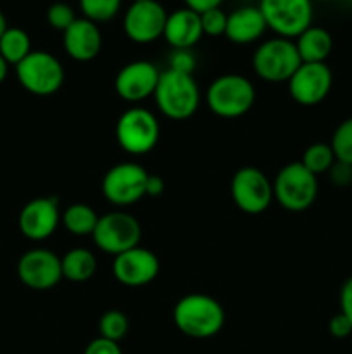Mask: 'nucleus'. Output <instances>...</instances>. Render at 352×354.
<instances>
[{"instance_id":"obj_15","label":"nucleus","mask_w":352,"mask_h":354,"mask_svg":"<svg viewBox=\"0 0 352 354\" xmlns=\"http://www.w3.org/2000/svg\"><path fill=\"white\" fill-rule=\"evenodd\" d=\"M61 211L55 197H37L21 209L17 225L21 234L33 242H41L52 237L61 223Z\"/></svg>"},{"instance_id":"obj_19","label":"nucleus","mask_w":352,"mask_h":354,"mask_svg":"<svg viewBox=\"0 0 352 354\" xmlns=\"http://www.w3.org/2000/svg\"><path fill=\"white\" fill-rule=\"evenodd\" d=\"M202 35L200 14L193 12L188 7L168 14L162 37L175 50H190L193 45L199 44Z\"/></svg>"},{"instance_id":"obj_40","label":"nucleus","mask_w":352,"mask_h":354,"mask_svg":"<svg viewBox=\"0 0 352 354\" xmlns=\"http://www.w3.org/2000/svg\"><path fill=\"white\" fill-rule=\"evenodd\" d=\"M320 2H328V0H320Z\"/></svg>"},{"instance_id":"obj_27","label":"nucleus","mask_w":352,"mask_h":354,"mask_svg":"<svg viewBox=\"0 0 352 354\" xmlns=\"http://www.w3.org/2000/svg\"><path fill=\"white\" fill-rule=\"evenodd\" d=\"M119 7L121 0H79L83 17L95 24L114 19L119 12Z\"/></svg>"},{"instance_id":"obj_28","label":"nucleus","mask_w":352,"mask_h":354,"mask_svg":"<svg viewBox=\"0 0 352 354\" xmlns=\"http://www.w3.org/2000/svg\"><path fill=\"white\" fill-rule=\"evenodd\" d=\"M330 145L338 162L352 166V118L338 124L331 135Z\"/></svg>"},{"instance_id":"obj_3","label":"nucleus","mask_w":352,"mask_h":354,"mask_svg":"<svg viewBox=\"0 0 352 354\" xmlns=\"http://www.w3.org/2000/svg\"><path fill=\"white\" fill-rule=\"evenodd\" d=\"M207 107L216 116L235 120L252 109L255 102V88L248 78L242 75H223L211 82L206 92Z\"/></svg>"},{"instance_id":"obj_22","label":"nucleus","mask_w":352,"mask_h":354,"mask_svg":"<svg viewBox=\"0 0 352 354\" xmlns=\"http://www.w3.org/2000/svg\"><path fill=\"white\" fill-rule=\"evenodd\" d=\"M62 279L81 283L92 279L97 272V258L92 251L83 248L71 249L61 258Z\"/></svg>"},{"instance_id":"obj_18","label":"nucleus","mask_w":352,"mask_h":354,"mask_svg":"<svg viewBox=\"0 0 352 354\" xmlns=\"http://www.w3.org/2000/svg\"><path fill=\"white\" fill-rule=\"evenodd\" d=\"M62 45L66 54L78 62H88L100 54L102 48V33L93 21L76 19L62 33Z\"/></svg>"},{"instance_id":"obj_23","label":"nucleus","mask_w":352,"mask_h":354,"mask_svg":"<svg viewBox=\"0 0 352 354\" xmlns=\"http://www.w3.org/2000/svg\"><path fill=\"white\" fill-rule=\"evenodd\" d=\"M97 221H99V214L93 211V207L83 203L71 204L61 216V223L64 225L66 230L76 237L92 235L97 227Z\"/></svg>"},{"instance_id":"obj_2","label":"nucleus","mask_w":352,"mask_h":354,"mask_svg":"<svg viewBox=\"0 0 352 354\" xmlns=\"http://www.w3.org/2000/svg\"><path fill=\"white\" fill-rule=\"evenodd\" d=\"M157 109L173 121L192 118L200 106V88L193 75L166 69L154 92Z\"/></svg>"},{"instance_id":"obj_25","label":"nucleus","mask_w":352,"mask_h":354,"mask_svg":"<svg viewBox=\"0 0 352 354\" xmlns=\"http://www.w3.org/2000/svg\"><path fill=\"white\" fill-rule=\"evenodd\" d=\"M302 166L306 169H309L313 175H323L331 169V166L337 162L335 159L333 151H331L330 144H323V142H316V144L309 145V147L304 151L302 156Z\"/></svg>"},{"instance_id":"obj_29","label":"nucleus","mask_w":352,"mask_h":354,"mask_svg":"<svg viewBox=\"0 0 352 354\" xmlns=\"http://www.w3.org/2000/svg\"><path fill=\"white\" fill-rule=\"evenodd\" d=\"M78 19L72 10V7L66 2H55L47 9V23L54 30H59L64 33L75 21Z\"/></svg>"},{"instance_id":"obj_20","label":"nucleus","mask_w":352,"mask_h":354,"mask_svg":"<svg viewBox=\"0 0 352 354\" xmlns=\"http://www.w3.org/2000/svg\"><path fill=\"white\" fill-rule=\"evenodd\" d=\"M268 30L264 16L257 6H244L228 14L224 37L237 45L254 44Z\"/></svg>"},{"instance_id":"obj_24","label":"nucleus","mask_w":352,"mask_h":354,"mask_svg":"<svg viewBox=\"0 0 352 354\" xmlns=\"http://www.w3.org/2000/svg\"><path fill=\"white\" fill-rule=\"evenodd\" d=\"M31 54L30 35L21 28H7L0 37V55L7 64L17 66L24 57Z\"/></svg>"},{"instance_id":"obj_4","label":"nucleus","mask_w":352,"mask_h":354,"mask_svg":"<svg viewBox=\"0 0 352 354\" xmlns=\"http://www.w3.org/2000/svg\"><path fill=\"white\" fill-rule=\"evenodd\" d=\"M273 196L286 211L300 213L309 209L317 197V176L304 168L300 161L290 162L276 175L273 182Z\"/></svg>"},{"instance_id":"obj_6","label":"nucleus","mask_w":352,"mask_h":354,"mask_svg":"<svg viewBox=\"0 0 352 354\" xmlns=\"http://www.w3.org/2000/svg\"><path fill=\"white\" fill-rule=\"evenodd\" d=\"M16 76L24 90L38 97L54 95L66 80L61 61L45 50H31V54L16 66Z\"/></svg>"},{"instance_id":"obj_10","label":"nucleus","mask_w":352,"mask_h":354,"mask_svg":"<svg viewBox=\"0 0 352 354\" xmlns=\"http://www.w3.org/2000/svg\"><path fill=\"white\" fill-rule=\"evenodd\" d=\"M231 199L235 206L247 214H261L271 206L273 183L268 176L254 166H244L233 175L230 183Z\"/></svg>"},{"instance_id":"obj_34","label":"nucleus","mask_w":352,"mask_h":354,"mask_svg":"<svg viewBox=\"0 0 352 354\" xmlns=\"http://www.w3.org/2000/svg\"><path fill=\"white\" fill-rule=\"evenodd\" d=\"M331 182L337 185H349L352 182V166L344 165V162H335L330 171Z\"/></svg>"},{"instance_id":"obj_31","label":"nucleus","mask_w":352,"mask_h":354,"mask_svg":"<svg viewBox=\"0 0 352 354\" xmlns=\"http://www.w3.org/2000/svg\"><path fill=\"white\" fill-rule=\"evenodd\" d=\"M195 68V59L190 50H175L169 59V69H175L179 73H188L192 75Z\"/></svg>"},{"instance_id":"obj_12","label":"nucleus","mask_w":352,"mask_h":354,"mask_svg":"<svg viewBox=\"0 0 352 354\" xmlns=\"http://www.w3.org/2000/svg\"><path fill=\"white\" fill-rule=\"evenodd\" d=\"M168 12L157 0H135L123 19L126 37L135 44H152L164 35Z\"/></svg>"},{"instance_id":"obj_11","label":"nucleus","mask_w":352,"mask_h":354,"mask_svg":"<svg viewBox=\"0 0 352 354\" xmlns=\"http://www.w3.org/2000/svg\"><path fill=\"white\" fill-rule=\"evenodd\" d=\"M150 173L137 162H119L102 178V196L116 206H130L147 196V180Z\"/></svg>"},{"instance_id":"obj_8","label":"nucleus","mask_w":352,"mask_h":354,"mask_svg":"<svg viewBox=\"0 0 352 354\" xmlns=\"http://www.w3.org/2000/svg\"><path fill=\"white\" fill-rule=\"evenodd\" d=\"M93 242L102 252L114 258L130 249L138 248L141 239V227L135 216L124 211H110L99 216L92 234Z\"/></svg>"},{"instance_id":"obj_9","label":"nucleus","mask_w":352,"mask_h":354,"mask_svg":"<svg viewBox=\"0 0 352 354\" xmlns=\"http://www.w3.org/2000/svg\"><path fill=\"white\" fill-rule=\"evenodd\" d=\"M257 7L269 30L282 38L292 40L313 26V0H261Z\"/></svg>"},{"instance_id":"obj_26","label":"nucleus","mask_w":352,"mask_h":354,"mask_svg":"<svg viewBox=\"0 0 352 354\" xmlns=\"http://www.w3.org/2000/svg\"><path fill=\"white\" fill-rule=\"evenodd\" d=\"M128 330H130V322L128 317L119 310H109L100 317L99 322V332L100 337L107 339V341L119 342L126 337Z\"/></svg>"},{"instance_id":"obj_16","label":"nucleus","mask_w":352,"mask_h":354,"mask_svg":"<svg viewBox=\"0 0 352 354\" xmlns=\"http://www.w3.org/2000/svg\"><path fill=\"white\" fill-rule=\"evenodd\" d=\"M161 272L159 258L144 248H133L116 256L113 263V275L121 286L144 287L154 282Z\"/></svg>"},{"instance_id":"obj_7","label":"nucleus","mask_w":352,"mask_h":354,"mask_svg":"<svg viewBox=\"0 0 352 354\" xmlns=\"http://www.w3.org/2000/svg\"><path fill=\"white\" fill-rule=\"evenodd\" d=\"M159 137L161 127L157 118L144 107L124 111L116 123V140L128 154H148L155 149Z\"/></svg>"},{"instance_id":"obj_36","label":"nucleus","mask_w":352,"mask_h":354,"mask_svg":"<svg viewBox=\"0 0 352 354\" xmlns=\"http://www.w3.org/2000/svg\"><path fill=\"white\" fill-rule=\"evenodd\" d=\"M221 2H223V0H185V6L188 7V9H192L193 12L202 14L206 12V10L217 9V7L221 6Z\"/></svg>"},{"instance_id":"obj_33","label":"nucleus","mask_w":352,"mask_h":354,"mask_svg":"<svg viewBox=\"0 0 352 354\" xmlns=\"http://www.w3.org/2000/svg\"><path fill=\"white\" fill-rule=\"evenodd\" d=\"M83 354H123L119 348V342L107 341L104 337H97L86 346L85 353Z\"/></svg>"},{"instance_id":"obj_37","label":"nucleus","mask_w":352,"mask_h":354,"mask_svg":"<svg viewBox=\"0 0 352 354\" xmlns=\"http://www.w3.org/2000/svg\"><path fill=\"white\" fill-rule=\"evenodd\" d=\"M147 196L148 197H159L164 192V180L157 175H148L147 180Z\"/></svg>"},{"instance_id":"obj_17","label":"nucleus","mask_w":352,"mask_h":354,"mask_svg":"<svg viewBox=\"0 0 352 354\" xmlns=\"http://www.w3.org/2000/svg\"><path fill=\"white\" fill-rule=\"evenodd\" d=\"M161 71L148 61H133L123 66L114 78V90L126 102H141L154 97Z\"/></svg>"},{"instance_id":"obj_38","label":"nucleus","mask_w":352,"mask_h":354,"mask_svg":"<svg viewBox=\"0 0 352 354\" xmlns=\"http://www.w3.org/2000/svg\"><path fill=\"white\" fill-rule=\"evenodd\" d=\"M7 73H9V64H7V62L3 61L2 55H0V85H2V83L6 82Z\"/></svg>"},{"instance_id":"obj_30","label":"nucleus","mask_w":352,"mask_h":354,"mask_svg":"<svg viewBox=\"0 0 352 354\" xmlns=\"http://www.w3.org/2000/svg\"><path fill=\"white\" fill-rule=\"evenodd\" d=\"M226 23L228 14H224L223 10H221V7L206 10V12L200 14L202 31L207 37H221V35L226 33Z\"/></svg>"},{"instance_id":"obj_41","label":"nucleus","mask_w":352,"mask_h":354,"mask_svg":"<svg viewBox=\"0 0 352 354\" xmlns=\"http://www.w3.org/2000/svg\"><path fill=\"white\" fill-rule=\"evenodd\" d=\"M157 2H161V0H157Z\"/></svg>"},{"instance_id":"obj_13","label":"nucleus","mask_w":352,"mask_h":354,"mask_svg":"<svg viewBox=\"0 0 352 354\" xmlns=\"http://www.w3.org/2000/svg\"><path fill=\"white\" fill-rule=\"evenodd\" d=\"M286 83L292 99L309 107L326 99L333 85V75L326 62H302Z\"/></svg>"},{"instance_id":"obj_14","label":"nucleus","mask_w":352,"mask_h":354,"mask_svg":"<svg viewBox=\"0 0 352 354\" xmlns=\"http://www.w3.org/2000/svg\"><path fill=\"white\" fill-rule=\"evenodd\" d=\"M17 277L31 290H50L62 280L61 258L48 249H31L17 261Z\"/></svg>"},{"instance_id":"obj_1","label":"nucleus","mask_w":352,"mask_h":354,"mask_svg":"<svg viewBox=\"0 0 352 354\" xmlns=\"http://www.w3.org/2000/svg\"><path fill=\"white\" fill-rule=\"evenodd\" d=\"M173 322L186 337L211 339L223 328L224 310L219 301L207 294H186L175 304Z\"/></svg>"},{"instance_id":"obj_35","label":"nucleus","mask_w":352,"mask_h":354,"mask_svg":"<svg viewBox=\"0 0 352 354\" xmlns=\"http://www.w3.org/2000/svg\"><path fill=\"white\" fill-rule=\"evenodd\" d=\"M340 311L352 324V277H349L340 289Z\"/></svg>"},{"instance_id":"obj_5","label":"nucleus","mask_w":352,"mask_h":354,"mask_svg":"<svg viewBox=\"0 0 352 354\" xmlns=\"http://www.w3.org/2000/svg\"><path fill=\"white\" fill-rule=\"evenodd\" d=\"M300 64L295 41L282 37L262 41L252 57L255 75L268 83L289 82Z\"/></svg>"},{"instance_id":"obj_32","label":"nucleus","mask_w":352,"mask_h":354,"mask_svg":"<svg viewBox=\"0 0 352 354\" xmlns=\"http://www.w3.org/2000/svg\"><path fill=\"white\" fill-rule=\"evenodd\" d=\"M328 332L333 335L335 339H345L352 334V324L344 313H337L330 318L328 322Z\"/></svg>"},{"instance_id":"obj_21","label":"nucleus","mask_w":352,"mask_h":354,"mask_svg":"<svg viewBox=\"0 0 352 354\" xmlns=\"http://www.w3.org/2000/svg\"><path fill=\"white\" fill-rule=\"evenodd\" d=\"M295 47L302 62H324L333 48V38L324 28L309 26L295 38Z\"/></svg>"},{"instance_id":"obj_39","label":"nucleus","mask_w":352,"mask_h":354,"mask_svg":"<svg viewBox=\"0 0 352 354\" xmlns=\"http://www.w3.org/2000/svg\"><path fill=\"white\" fill-rule=\"evenodd\" d=\"M7 19H6V16H3V12L2 10H0V37H2L3 33H6V30H7Z\"/></svg>"}]
</instances>
